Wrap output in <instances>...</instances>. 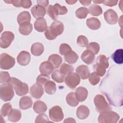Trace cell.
Masks as SVG:
<instances>
[{
	"mask_svg": "<svg viewBox=\"0 0 123 123\" xmlns=\"http://www.w3.org/2000/svg\"><path fill=\"white\" fill-rule=\"evenodd\" d=\"M64 31V25L59 21H55L52 23L45 32V36L49 40L55 39L58 36L61 35Z\"/></svg>",
	"mask_w": 123,
	"mask_h": 123,
	"instance_id": "6da1fadb",
	"label": "cell"
},
{
	"mask_svg": "<svg viewBox=\"0 0 123 123\" xmlns=\"http://www.w3.org/2000/svg\"><path fill=\"white\" fill-rule=\"evenodd\" d=\"M119 118L117 113L111 110L100 113L98 117V122L100 123H116Z\"/></svg>",
	"mask_w": 123,
	"mask_h": 123,
	"instance_id": "7a4b0ae2",
	"label": "cell"
},
{
	"mask_svg": "<svg viewBox=\"0 0 123 123\" xmlns=\"http://www.w3.org/2000/svg\"><path fill=\"white\" fill-rule=\"evenodd\" d=\"M94 103L96 107V110L99 113L111 111V107L108 103L104 96L101 95H97L94 98Z\"/></svg>",
	"mask_w": 123,
	"mask_h": 123,
	"instance_id": "3957f363",
	"label": "cell"
},
{
	"mask_svg": "<svg viewBox=\"0 0 123 123\" xmlns=\"http://www.w3.org/2000/svg\"><path fill=\"white\" fill-rule=\"evenodd\" d=\"M15 64V59L10 55L3 53L0 56V68L4 70H9L12 68Z\"/></svg>",
	"mask_w": 123,
	"mask_h": 123,
	"instance_id": "277c9868",
	"label": "cell"
},
{
	"mask_svg": "<svg viewBox=\"0 0 123 123\" xmlns=\"http://www.w3.org/2000/svg\"><path fill=\"white\" fill-rule=\"evenodd\" d=\"M14 93L13 88L8 84H4L0 86V98L4 101L11 100L13 97Z\"/></svg>",
	"mask_w": 123,
	"mask_h": 123,
	"instance_id": "5b68a950",
	"label": "cell"
},
{
	"mask_svg": "<svg viewBox=\"0 0 123 123\" xmlns=\"http://www.w3.org/2000/svg\"><path fill=\"white\" fill-rule=\"evenodd\" d=\"M64 82L69 88L74 89L79 84L80 78L76 73L72 72L65 76Z\"/></svg>",
	"mask_w": 123,
	"mask_h": 123,
	"instance_id": "8992f818",
	"label": "cell"
},
{
	"mask_svg": "<svg viewBox=\"0 0 123 123\" xmlns=\"http://www.w3.org/2000/svg\"><path fill=\"white\" fill-rule=\"evenodd\" d=\"M49 113L50 119L55 122L61 121L64 117L62 109L59 106L52 107L49 109Z\"/></svg>",
	"mask_w": 123,
	"mask_h": 123,
	"instance_id": "52a82bcc",
	"label": "cell"
},
{
	"mask_svg": "<svg viewBox=\"0 0 123 123\" xmlns=\"http://www.w3.org/2000/svg\"><path fill=\"white\" fill-rule=\"evenodd\" d=\"M14 38L13 33L10 31H5L1 35L0 38V46L1 48L6 49L12 43Z\"/></svg>",
	"mask_w": 123,
	"mask_h": 123,
	"instance_id": "ba28073f",
	"label": "cell"
},
{
	"mask_svg": "<svg viewBox=\"0 0 123 123\" xmlns=\"http://www.w3.org/2000/svg\"><path fill=\"white\" fill-rule=\"evenodd\" d=\"M104 17L107 23L110 25L115 24L118 19L117 13L112 9H108L104 13Z\"/></svg>",
	"mask_w": 123,
	"mask_h": 123,
	"instance_id": "9c48e42d",
	"label": "cell"
},
{
	"mask_svg": "<svg viewBox=\"0 0 123 123\" xmlns=\"http://www.w3.org/2000/svg\"><path fill=\"white\" fill-rule=\"evenodd\" d=\"M31 95L36 99L41 98L44 94V89L42 86H41L37 83L34 84L30 89Z\"/></svg>",
	"mask_w": 123,
	"mask_h": 123,
	"instance_id": "30bf717a",
	"label": "cell"
},
{
	"mask_svg": "<svg viewBox=\"0 0 123 123\" xmlns=\"http://www.w3.org/2000/svg\"><path fill=\"white\" fill-rule=\"evenodd\" d=\"M30 54L26 51H21L17 57V61L18 63L22 66H26L28 65L30 61Z\"/></svg>",
	"mask_w": 123,
	"mask_h": 123,
	"instance_id": "8fae6325",
	"label": "cell"
},
{
	"mask_svg": "<svg viewBox=\"0 0 123 123\" xmlns=\"http://www.w3.org/2000/svg\"><path fill=\"white\" fill-rule=\"evenodd\" d=\"M13 88H14L16 94L19 96L26 95L29 91L27 84L22 82L21 81H20Z\"/></svg>",
	"mask_w": 123,
	"mask_h": 123,
	"instance_id": "7c38bea8",
	"label": "cell"
},
{
	"mask_svg": "<svg viewBox=\"0 0 123 123\" xmlns=\"http://www.w3.org/2000/svg\"><path fill=\"white\" fill-rule=\"evenodd\" d=\"M31 12L33 17L37 19L43 18L45 15L46 11L45 7L39 5H36L31 8Z\"/></svg>",
	"mask_w": 123,
	"mask_h": 123,
	"instance_id": "4fadbf2b",
	"label": "cell"
},
{
	"mask_svg": "<svg viewBox=\"0 0 123 123\" xmlns=\"http://www.w3.org/2000/svg\"><path fill=\"white\" fill-rule=\"evenodd\" d=\"M76 73L82 79H86L90 75L88 67L85 65H81L76 69Z\"/></svg>",
	"mask_w": 123,
	"mask_h": 123,
	"instance_id": "5bb4252c",
	"label": "cell"
},
{
	"mask_svg": "<svg viewBox=\"0 0 123 123\" xmlns=\"http://www.w3.org/2000/svg\"><path fill=\"white\" fill-rule=\"evenodd\" d=\"M34 27L37 32L46 31L48 28L46 20L44 18H37L34 23Z\"/></svg>",
	"mask_w": 123,
	"mask_h": 123,
	"instance_id": "9a60e30c",
	"label": "cell"
},
{
	"mask_svg": "<svg viewBox=\"0 0 123 123\" xmlns=\"http://www.w3.org/2000/svg\"><path fill=\"white\" fill-rule=\"evenodd\" d=\"M54 68L53 66L50 62L44 61L40 65L39 71L41 74L49 75L52 73Z\"/></svg>",
	"mask_w": 123,
	"mask_h": 123,
	"instance_id": "2e32d148",
	"label": "cell"
},
{
	"mask_svg": "<svg viewBox=\"0 0 123 123\" xmlns=\"http://www.w3.org/2000/svg\"><path fill=\"white\" fill-rule=\"evenodd\" d=\"M75 97L78 101L82 102L87 98L88 95L87 90L84 87L79 86L75 90Z\"/></svg>",
	"mask_w": 123,
	"mask_h": 123,
	"instance_id": "e0dca14e",
	"label": "cell"
},
{
	"mask_svg": "<svg viewBox=\"0 0 123 123\" xmlns=\"http://www.w3.org/2000/svg\"><path fill=\"white\" fill-rule=\"evenodd\" d=\"M89 113L90 111L88 108L85 105H81L79 106L76 112L77 117L81 120L86 119L89 115Z\"/></svg>",
	"mask_w": 123,
	"mask_h": 123,
	"instance_id": "ac0fdd59",
	"label": "cell"
},
{
	"mask_svg": "<svg viewBox=\"0 0 123 123\" xmlns=\"http://www.w3.org/2000/svg\"><path fill=\"white\" fill-rule=\"evenodd\" d=\"M81 58L84 62L87 64H90L94 62L95 56L92 51L86 49L83 52Z\"/></svg>",
	"mask_w": 123,
	"mask_h": 123,
	"instance_id": "d6986e66",
	"label": "cell"
},
{
	"mask_svg": "<svg viewBox=\"0 0 123 123\" xmlns=\"http://www.w3.org/2000/svg\"><path fill=\"white\" fill-rule=\"evenodd\" d=\"M33 104L31 98L28 96L21 98L19 101V107L22 110H26L30 108Z\"/></svg>",
	"mask_w": 123,
	"mask_h": 123,
	"instance_id": "ffe728a7",
	"label": "cell"
},
{
	"mask_svg": "<svg viewBox=\"0 0 123 123\" xmlns=\"http://www.w3.org/2000/svg\"><path fill=\"white\" fill-rule=\"evenodd\" d=\"M44 51V46L39 42H36L32 44L31 48L32 54L36 56L41 55Z\"/></svg>",
	"mask_w": 123,
	"mask_h": 123,
	"instance_id": "44dd1931",
	"label": "cell"
},
{
	"mask_svg": "<svg viewBox=\"0 0 123 123\" xmlns=\"http://www.w3.org/2000/svg\"><path fill=\"white\" fill-rule=\"evenodd\" d=\"M86 24L87 26L92 30H97L101 26L100 21L96 18L90 17L86 20Z\"/></svg>",
	"mask_w": 123,
	"mask_h": 123,
	"instance_id": "7402d4cb",
	"label": "cell"
},
{
	"mask_svg": "<svg viewBox=\"0 0 123 123\" xmlns=\"http://www.w3.org/2000/svg\"><path fill=\"white\" fill-rule=\"evenodd\" d=\"M33 110L36 113L41 114L47 111V106L43 101L37 100L35 101L34 104Z\"/></svg>",
	"mask_w": 123,
	"mask_h": 123,
	"instance_id": "603a6c76",
	"label": "cell"
},
{
	"mask_svg": "<svg viewBox=\"0 0 123 123\" xmlns=\"http://www.w3.org/2000/svg\"><path fill=\"white\" fill-rule=\"evenodd\" d=\"M31 17L30 13L27 11H24L20 12L17 18V21L20 25L25 23H30Z\"/></svg>",
	"mask_w": 123,
	"mask_h": 123,
	"instance_id": "cb8c5ba5",
	"label": "cell"
},
{
	"mask_svg": "<svg viewBox=\"0 0 123 123\" xmlns=\"http://www.w3.org/2000/svg\"><path fill=\"white\" fill-rule=\"evenodd\" d=\"M33 29L32 25L30 23H25L20 25L19 31L23 35L27 36L31 33Z\"/></svg>",
	"mask_w": 123,
	"mask_h": 123,
	"instance_id": "d4e9b609",
	"label": "cell"
},
{
	"mask_svg": "<svg viewBox=\"0 0 123 123\" xmlns=\"http://www.w3.org/2000/svg\"><path fill=\"white\" fill-rule=\"evenodd\" d=\"M48 61L52 64L54 68H58L62 63V59L59 55L53 54L49 57Z\"/></svg>",
	"mask_w": 123,
	"mask_h": 123,
	"instance_id": "484cf974",
	"label": "cell"
},
{
	"mask_svg": "<svg viewBox=\"0 0 123 123\" xmlns=\"http://www.w3.org/2000/svg\"><path fill=\"white\" fill-rule=\"evenodd\" d=\"M21 115V112L20 110L13 109L8 114V119L12 122H17L20 120Z\"/></svg>",
	"mask_w": 123,
	"mask_h": 123,
	"instance_id": "4316f807",
	"label": "cell"
},
{
	"mask_svg": "<svg viewBox=\"0 0 123 123\" xmlns=\"http://www.w3.org/2000/svg\"><path fill=\"white\" fill-rule=\"evenodd\" d=\"M64 56L65 62L70 64L75 63L79 58L78 55L72 50L65 54Z\"/></svg>",
	"mask_w": 123,
	"mask_h": 123,
	"instance_id": "83f0119b",
	"label": "cell"
},
{
	"mask_svg": "<svg viewBox=\"0 0 123 123\" xmlns=\"http://www.w3.org/2000/svg\"><path fill=\"white\" fill-rule=\"evenodd\" d=\"M111 58L117 64L123 63V50L122 49H117L111 55Z\"/></svg>",
	"mask_w": 123,
	"mask_h": 123,
	"instance_id": "f1b7e54d",
	"label": "cell"
},
{
	"mask_svg": "<svg viewBox=\"0 0 123 123\" xmlns=\"http://www.w3.org/2000/svg\"><path fill=\"white\" fill-rule=\"evenodd\" d=\"M66 100L67 104L72 107H75L79 103V101L76 98L75 93L73 92L67 94L66 97Z\"/></svg>",
	"mask_w": 123,
	"mask_h": 123,
	"instance_id": "f546056e",
	"label": "cell"
},
{
	"mask_svg": "<svg viewBox=\"0 0 123 123\" xmlns=\"http://www.w3.org/2000/svg\"><path fill=\"white\" fill-rule=\"evenodd\" d=\"M44 89L47 94L52 95L56 91V84L54 82L49 80L44 85Z\"/></svg>",
	"mask_w": 123,
	"mask_h": 123,
	"instance_id": "4dcf8cb0",
	"label": "cell"
},
{
	"mask_svg": "<svg viewBox=\"0 0 123 123\" xmlns=\"http://www.w3.org/2000/svg\"><path fill=\"white\" fill-rule=\"evenodd\" d=\"M88 12L93 16H98L102 13V10L100 6L93 4L89 7Z\"/></svg>",
	"mask_w": 123,
	"mask_h": 123,
	"instance_id": "1f68e13d",
	"label": "cell"
},
{
	"mask_svg": "<svg viewBox=\"0 0 123 123\" xmlns=\"http://www.w3.org/2000/svg\"><path fill=\"white\" fill-rule=\"evenodd\" d=\"M96 63L104 67L105 69L108 68L109 66L108 59L104 55H99L97 57Z\"/></svg>",
	"mask_w": 123,
	"mask_h": 123,
	"instance_id": "d6a6232c",
	"label": "cell"
},
{
	"mask_svg": "<svg viewBox=\"0 0 123 123\" xmlns=\"http://www.w3.org/2000/svg\"><path fill=\"white\" fill-rule=\"evenodd\" d=\"M74 68L73 66L65 63H62L60 68V72L63 75H67L69 73L74 71Z\"/></svg>",
	"mask_w": 123,
	"mask_h": 123,
	"instance_id": "836d02e7",
	"label": "cell"
},
{
	"mask_svg": "<svg viewBox=\"0 0 123 123\" xmlns=\"http://www.w3.org/2000/svg\"><path fill=\"white\" fill-rule=\"evenodd\" d=\"M51 78L54 81L58 83H62L64 81V75L57 70L52 72L51 74Z\"/></svg>",
	"mask_w": 123,
	"mask_h": 123,
	"instance_id": "e575fe53",
	"label": "cell"
},
{
	"mask_svg": "<svg viewBox=\"0 0 123 123\" xmlns=\"http://www.w3.org/2000/svg\"><path fill=\"white\" fill-rule=\"evenodd\" d=\"M88 13V10L85 7H80L75 11L76 16L79 19H85Z\"/></svg>",
	"mask_w": 123,
	"mask_h": 123,
	"instance_id": "d590c367",
	"label": "cell"
},
{
	"mask_svg": "<svg viewBox=\"0 0 123 123\" xmlns=\"http://www.w3.org/2000/svg\"><path fill=\"white\" fill-rule=\"evenodd\" d=\"M86 49L92 51L95 55L97 54L99 52L100 47L98 43L95 42L89 43L86 46Z\"/></svg>",
	"mask_w": 123,
	"mask_h": 123,
	"instance_id": "8d00e7d4",
	"label": "cell"
},
{
	"mask_svg": "<svg viewBox=\"0 0 123 123\" xmlns=\"http://www.w3.org/2000/svg\"><path fill=\"white\" fill-rule=\"evenodd\" d=\"M12 110V106L10 103L4 104L1 107L0 110V115L2 117H5L8 115L11 110Z\"/></svg>",
	"mask_w": 123,
	"mask_h": 123,
	"instance_id": "74e56055",
	"label": "cell"
},
{
	"mask_svg": "<svg viewBox=\"0 0 123 123\" xmlns=\"http://www.w3.org/2000/svg\"><path fill=\"white\" fill-rule=\"evenodd\" d=\"M47 12L48 15L54 21H56L58 17V14H57L54 6L53 5H49V6L47 10Z\"/></svg>",
	"mask_w": 123,
	"mask_h": 123,
	"instance_id": "f35d334b",
	"label": "cell"
},
{
	"mask_svg": "<svg viewBox=\"0 0 123 123\" xmlns=\"http://www.w3.org/2000/svg\"><path fill=\"white\" fill-rule=\"evenodd\" d=\"M49 79L50 77L49 75L41 74L37 76V83L41 86H43L49 81Z\"/></svg>",
	"mask_w": 123,
	"mask_h": 123,
	"instance_id": "ab89813d",
	"label": "cell"
},
{
	"mask_svg": "<svg viewBox=\"0 0 123 123\" xmlns=\"http://www.w3.org/2000/svg\"><path fill=\"white\" fill-rule=\"evenodd\" d=\"M94 73L99 76H103L106 73V69L97 63L95 64L93 66Z\"/></svg>",
	"mask_w": 123,
	"mask_h": 123,
	"instance_id": "60d3db41",
	"label": "cell"
},
{
	"mask_svg": "<svg viewBox=\"0 0 123 123\" xmlns=\"http://www.w3.org/2000/svg\"><path fill=\"white\" fill-rule=\"evenodd\" d=\"M88 40L87 37L81 35L78 36L77 39V44L81 47H86L88 45Z\"/></svg>",
	"mask_w": 123,
	"mask_h": 123,
	"instance_id": "b9f144b4",
	"label": "cell"
},
{
	"mask_svg": "<svg viewBox=\"0 0 123 123\" xmlns=\"http://www.w3.org/2000/svg\"><path fill=\"white\" fill-rule=\"evenodd\" d=\"M71 50H72V49L71 47L67 44L62 43L60 46L59 52L62 55L64 56Z\"/></svg>",
	"mask_w": 123,
	"mask_h": 123,
	"instance_id": "7bdbcfd3",
	"label": "cell"
},
{
	"mask_svg": "<svg viewBox=\"0 0 123 123\" xmlns=\"http://www.w3.org/2000/svg\"><path fill=\"white\" fill-rule=\"evenodd\" d=\"M53 6L58 15H64L68 12V10L65 6H62L59 3L55 4Z\"/></svg>",
	"mask_w": 123,
	"mask_h": 123,
	"instance_id": "ee69618b",
	"label": "cell"
},
{
	"mask_svg": "<svg viewBox=\"0 0 123 123\" xmlns=\"http://www.w3.org/2000/svg\"><path fill=\"white\" fill-rule=\"evenodd\" d=\"M89 81L90 83L93 85L95 86L97 85L100 81V77L94 72L92 73L89 76Z\"/></svg>",
	"mask_w": 123,
	"mask_h": 123,
	"instance_id": "f6af8a7d",
	"label": "cell"
},
{
	"mask_svg": "<svg viewBox=\"0 0 123 123\" xmlns=\"http://www.w3.org/2000/svg\"><path fill=\"white\" fill-rule=\"evenodd\" d=\"M49 122V118L47 115L41 113L37 115L35 120L36 123H47Z\"/></svg>",
	"mask_w": 123,
	"mask_h": 123,
	"instance_id": "bcb514c9",
	"label": "cell"
},
{
	"mask_svg": "<svg viewBox=\"0 0 123 123\" xmlns=\"http://www.w3.org/2000/svg\"><path fill=\"white\" fill-rule=\"evenodd\" d=\"M10 78L9 74L7 72H1L0 74V83L5 84Z\"/></svg>",
	"mask_w": 123,
	"mask_h": 123,
	"instance_id": "7dc6e473",
	"label": "cell"
},
{
	"mask_svg": "<svg viewBox=\"0 0 123 123\" xmlns=\"http://www.w3.org/2000/svg\"><path fill=\"white\" fill-rule=\"evenodd\" d=\"M32 2L29 0H20V7H22L25 9H29L32 5Z\"/></svg>",
	"mask_w": 123,
	"mask_h": 123,
	"instance_id": "c3c4849f",
	"label": "cell"
},
{
	"mask_svg": "<svg viewBox=\"0 0 123 123\" xmlns=\"http://www.w3.org/2000/svg\"><path fill=\"white\" fill-rule=\"evenodd\" d=\"M118 2L117 0H102L101 1V3L103 4L110 6L112 7L113 6H115L117 4Z\"/></svg>",
	"mask_w": 123,
	"mask_h": 123,
	"instance_id": "681fc988",
	"label": "cell"
},
{
	"mask_svg": "<svg viewBox=\"0 0 123 123\" xmlns=\"http://www.w3.org/2000/svg\"><path fill=\"white\" fill-rule=\"evenodd\" d=\"M37 3L38 5L42 6L44 7H47L49 4V0H37Z\"/></svg>",
	"mask_w": 123,
	"mask_h": 123,
	"instance_id": "f907efd6",
	"label": "cell"
},
{
	"mask_svg": "<svg viewBox=\"0 0 123 123\" xmlns=\"http://www.w3.org/2000/svg\"><path fill=\"white\" fill-rule=\"evenodd\" d=\"M79 2L84 6H88L91 3V1H90V0H79Z\"/></svg>",
	"mask_w": 123,
	"mask_h": 123,
	"instance_id": "816d5d0a",
	"label": "cell"
},
{
	"mask_svg": "<svg viewBox=\"0 0 123 123\" xmlns=\"http://www.w3.org/2000/svg\"><path fill=\"white\" fill-rule=\"evenodd\" d=\"M64 123H76V121H75V120L73 118H68L66 119L64 122Z\"/></svg>",
	"mask_w": 123,
	"mask_h": 123,
	"instance_id": "f5cc1de1",
	"label": "cell"
},
{
	"mask_svg": "<svg viewBox=\"0 0 123 123\" xmlns=\"http://www.w3.org/2000/svg\"><path fill=\"white\" fill-rule=\"evenodd\" d=\"M77 1H73V0H69V1H66V2L68 4H74Z\"/></svg>",
	"mask_w": 123,
	"mask_h": 123,
	"instance_id": "db71d44e",
	"label": "cell"
},
{
	"mask_svg": "<svg viewBox=\"0 0 123 123\" xmlns=\"http://www.w3.org/2000/svg\"><path fill=\"white\" fill-rule=\"evenodd\" d=\"M93 2L95 3H101V0H96V1H93Z\"/></svg>",
	"mask_w": 123,
	"mask_h": 123,
	"instance_id": "11a10c76",
	"label": "cell"
}]
</instances>
